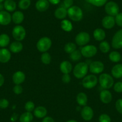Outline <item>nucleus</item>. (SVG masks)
I'll list each match as a JSON object with an SVG mask.
<instances>
[{"mask_svg":"<svg viewBox=\"0 0 122 122\" xmlns=\"http://www.w3.org/2000/svg\"><path fill=\"white\" fill-rule=\"evenodd\" d=\"M25 16L23 13L20 11H16L13 13L11 16L12 21L15 24L19 25L24 20Z\"/></svg>","mask_w":122,"mask_h":122,"instance_id":"4be33fe9","label":"nucleus"},{"mask_svg":"<svg viewBox=\"0 0 122 122\" xmlns=\"http://www.w3.org/2000/svg\"></svg>","mask_w":122,"mask_h":122,"instance_id":"6e6d98bb","label":"nucleus"},{"mask_svg":"<svg viewBox=\"0 0 122 122\" xmlns=\"http://www.w3.org/2000/svg\"><path fill=\"white\" fill-rule=\"evenodd\" d=\"M42 122H55V120L52 117H49V116H46L45 117L43 118Z\"/></svg>","mask_w":122,"mask_h":122,"instance_id":"de8ad7c7","label":"nucleus"},{"mask_svg":"<svg viewBox=\"0 0 122 122\" xmlns=\"http://www.w3.org/2000/svg\"><path fill=\"white\" fill-rule=\"evenodd\" d=\"M94 112L93 109L89 106H84L81 110V116L83 120L85 121L91 120L93 117Z\"/></svg>","mask_w":122,"mask_h":122,"instance_id":"f8f14e48","label":"nucleus"},{"mask_svg":"<svg viewBox=\"0 0 122 122\" xmlns=\"http://www.w3.org/2000/svg\"><path fill=\"white\" fill-rule=\"evenodd\" d=\"M11 16L7 11H0V25H8L11 23Z\"/></svg>","mask_w":122,"mask_h":122,"instance_id":"4468645a","label":"nucleus"},{"mask_svg":"<svg viewBox=\"0 0 122 122\" xmlns=\"http://www.w3.org/2000/svg\"><path fill=\"white\" fill-rule=\"evenodd\" d=\"M114 90L117 93L122 92V81H118L115 83L114 85Z\"/></svg>","mask_w":122,"mask_h":122,"instance_id":"37998d69","label":"nucleus"},{"mask_svg":"<svg viewBox=\"0 0 122 122\" xmlns=\"http://www.w3.org/2000/svg\"><path fill=\"white\" fill-rule=\"evenodd\" d=\"M76 100L80 106H86L87 103L88 98L86 94L83 92H80L78 93L76 97Z\"/></svg>","mask_w":122,"mask_h":122,"instance_id":"bb28decb","label":"nucleus"},{"mask_svg":"<svg viewBox=\"0 0 122 122\" xmlns=\"http://www.w3.org/2000/svg\"><path fill=\"white\" fill-rule=\"evenodd\" d=\"M89 71V65L86 62L78 63L73 69V74L75 77L78 79L83 78Z\"/></svg>","mask_w":122,"mask_h":122,"instance_id":"f257e3e1","label":"nucleus"},{"mask_svg":"<svg viewBox=\"0 0 122 122\" xmlns=\"http://www.w3.org/2000/svg\"><path fill=\"white\" fill-rule=\"evenodd\" d=\"M90 35L86 32H80L76 36L75 41L77 45L80 46H84L90 41Z\"/></svg>","mask_w":122,"mask_h":122,"instance_id":"1a4fd4ad","label":"nucleus"},{"mask_svg":"<svg viewBox=\"0 0 122 122\" xmlns=\"http://www.w3.org/2000/svg\"><path fill=\"white\" fill-rule=\"evenodd\" d=\"M89 70L92 73L98 74L103 72L104 70V65L101 61H93L89 65Z\"/></svg>","mask_w":122,"mask_h":122,"instance_id":"9d476101","label":"nucleus"},{"mask_svg":"<svg viewBox=\"0 0 122 122\" xmlns=\"http://www.w3.org/2000/svg\"><path fill=\"white\" fill-rule=\"evenodd\" d=\"M52 45L51 39L47 37L41 38L37 43V49L41 53L47 52Z\"/></svg>","mask_w":122,"mask_h":122,"instance_id":"20e7f679","label":"nucleus"},{"mask_svg":"<svg viewBox=\"0 0 122 122\" xmlns=\"http://www.w3.org/2000/svg\"><path fill=\"white\" fill-rule=\"evenodd\" d=\"M4 77L1 74H0V87H1L4 84Z\"/></svg>","mask_w":122,"mask_h":122,"instance_id":"8fccbe9b","label":"nucleus"},{"mask_svg":"<svg viewBox=\"0 0 122 122\" xmlns=\"http://www.w3.org/2000/svg\"><path fill=\"white\" fill-rule=\"evenodd\" d=\"M99 84L104 89H109L114 85V79L112 76L107 73H103L99 76L98 79Z\"/></svg>","mask_w":122,"mask_h":122,"instance_id":"7ed1b4c3","label":"nucleus"},{"mask_svg":"<svg viewBox=\"0 0 122 122\" xmlns=\"http://www.w3.org/2000/svg\"><path fill=\"white\" fill-rule=\"evenodd\" d=\"M25 109L28 112H32L35 109V104L32 101H28L25 103Z\"/></svg>","mask_w":122,"mask_h":122,"instance_id":"4c0bfd02","label":"nucleus"},{"mask_svg":"<svg viewBox=\"0 0 122 122\" xmlns=\"http://www.w3.org/2000/svg\"><path fill=\"white\" fill-rule=\"evenodd\" d=\"M47 110L44 107L38 106L35 108L34 110V114L37 118H43L47 116Z\"/></svg>","mask_w":122,"mask_h":122,"instance_id":"412c9836","label":"nucleus"},{"mask_svg":"<svg viewBox=\"0 0 122 122\" xmlns=\"http://www.w3.org/2000/svg\"><path fill=\"white\" fill-rule=\"evenodd\" d=\"M119 6L114 1H109L105 5V11L108 16H116L119 13Z\"/></svg>","mask_w":122,"mask_h":122,"instance_id":"0eeeda50","label":"nucleus"},{"mask_svg":"<svg viewBox=\"0 0 122 122\" xmlns=\"http://www.w3.org/2000/svg\"><path fill=\"white\" fill-rule=\"evenodd\" d=\"M30 4H31L30 0H19L18 6L21 10H25L30 7Z\"/></svg>","mask_w":122,"mask_h":122,"instance_id":"c9c22d12","label":"nucleus"},{"mask_svg":"<svg viewBox=\"0 0 122 122\" xmlns=\"http://www.w3.org/2000/svg\"><path fill=\"white\" fill-rule=\"evenodd\" d=\"M100 51L103 53H107L110 50V45L107 41H102L99 45Z\"/></svg>","mask_w":122,"mask_h":122,"instance_id":"2f4dec72","label":"nucleus"},{"mask_svg":"<svg viewBox=\"0 0 122 122\" xmlns=\"http://www.w3.org/2000/svg\"><path fill=\"white\" fill-rule=\"evenodd\" d=\"M23 46L20 41H15L10 45V50L13 53H18L23 50Z\"/></svg>","mask_w":122,"mask_h":122,"instance_id":"b1692460","label":"nucleus"},{"mask_svg":"<svg viewBox=\"0 0 122 122\" xmlns=\"http://www.w3.org/2000/svg\"><path fill=\"white\" fill-rule=\"evenodd\" d=\"M61 28L66 32H71L73 29L72 23L67 19H64L62 20L61 23Z\"/></svg>","mask_w":122,"mask_h":122,"instance_id":"cd10ccee","label":"nucleus"},{"mask_svg":"<svg viewBox=\"0 0 122 122\" xmlns=\"http://www.w3.org/2000/svg\"><path fill=\"white\" fill-rule=\"evenodd\" d=\"M51 57L50 54L47 52H44L41 56V61L42 63L46 65H48L51 62Z\"/></svg>","mask_w":122,"mask_h":122,"instance_id":"e433bc0d","label":"nucleus"},{"mask_svg":"<svg viewBox=\"0 0 122 122\" xmlns=\"http://www.w3.org/2000/svg\"><path fill=\"white\" fill-rule=\"evenodd\" d=\"M68 16L71 20L74 22H79L83 19V12L80 7L72 5L67 10Z\"/></svg>","mask_w":122,"mask_h":122,"instance_id":"f03ea898","label":"nucleus"},{"mask_svg":"<svg viewBox=\"0 0 122 122\" xmlns=\"http://www.w3.org/2000/svg\"><path fill=\"white\" fill-rule=\"evenodd\" d=\"M99 98H100L102 102L107 104L111 102L112 99V96L109 90H108L107 89H104L101 92Z\"/></svg>","mask_w":122,"mask_h":122,"instance_id":"2eb2a0df","label":"nucleus"},{"mask_svg":"<svg viewBox=\"0 0 122 122\" xmlns=\"http://www.w3.org/2000/svg\"><path fill=\"white\" fill-rule=\"evenodd\" d=\"M26 35V30L24 27L17 25L12 30V36L16 41H21L25 39Z\"/></svg>","mask_w":122,"mask_h":122,"instance_id":"423d86ee","label":"nucleus"},{"mask_svg":"<svg viewBox=\"0 0 122 122\" xmlns=\"http://www.w3.org/2000/svg\"><path fill=\"white\" fill-rule=\"evenodd\" d=\"M11 53L8 49L2 48L0 49V62L7 63L11 59Z\"/></svg>","mask_w":122,"mask_h":122,"instance_id":"f3484780","label":"nucleus"},{"mask_svg":"<svg viewBox=\"0 0 122 122\" xmlns=\"http://www.w3.org/2000/svg\"><path fill=\"white\" fill-rule=\"evenodd\" d=\"M116 108L119 113L122 114V99H118L116 101Z\"/></svg>","mask_w":122,"mask_h":122,"instance_id":"a18cd8bd","label":"nucleus"},{"mask_svg":"<svg viewBox=\"0 0 122 122\" xmlns=\"http://www.w3.org/2000/svg\"><path fill=\"white\" fill-rule=\"evenodd\" d=\"M9 102L7 99L5 98L0 99V108L5 109L9 107Z\"/></svg>","mask_w":122,"mask_h":122,"instance_id":"c03bdc74","label":"nucleus"},{"mask_svg":"<svg viewBox=\"0 0 122 122\" xmlns=\"http://www.w3.org/2000/svg\"><path fill=\"white\" fill-rule=\"evenodd\" d=\"M98 52V49L94 45H86L81 50L82 56L84 57H92L94 56Z\"/></svg>","mask_w":122,"mask_h":122,"instance_id":"6e6552de","label":"nucleus"},{"mask_svg":"<svg viewBox=\"0 0 122 122\" xmlns=\"http://www.w3.org/2000/svg\"><path fill=\"white\" fill-rule=\"evenodd\" d=\"M81 51H80L79 50H77L76 49L75 51H74L73 52L71 53L70 54V58L72 60L73 62H78L81 58Z\"/></svg>","mask_w":122,"mask_h":122,"instance_id":"72a5a7b5","label":"nucleus"},{"mask_svg":"<svg viewBox=\"0 0 122 122\" xmlns=\"http://www.w3.org/2000/svg\"><path fill=\"white\" fill-rule=\"evenodd\" d=\"M4 9L7 11L8 12H13L16 9V2L14 0H5L4 3Z\"/></svg>","mask_w":122,"mask_h":122,"instance_id":"a878e982","label":"nucleus"},{"mask_svg":"<svg viewBox=\"0 0 122 122\" xmlns=\"http://www.w3.org/2000/svg\"><path fill=\"white\" fill-rule=\"evenodd\" d=\"M23 87L20 84H16L13 88V91L16 95H20L23 92Z\"/></svg>","mask_w":122,"mask_h":122,"instance_id":"ea45409f","label":"nucleus"},{"mask_svg":"<svg viewBox=\"0 0 122 122\" xmlns=\"http://www.w3.org/2000/svg\"><path fill=\"white\" fill-rule=\"evenodd\" d=\"M26 76L24 72L21 71H17L13 74L12 80L15 84H21L25 80Z\"/></svg>","mask_w":122,"mask_h":122,"instance_id":"dca6fc26","label":"nucleus"},{"mask_svg":"<svg viewBox=\"0 0 122 122\" xmlns=\"http://www.w3.org/2000/svg\"><path fill=\"white\" fill-rule=\"evenodd\" d=\"M98 79L94 74H89L86 76L82 80V85L85 89H92L97 86Z\"/></svg>","mask_w":122,"mask_h":122,"instance_id":"39448f33","label":"nucleus"},{"mask_svg":"<svg viewBox=\"0 0 122 122\" xmlns=\"http://www.w3.org/2000/svg\"><path fill=\"white\" fill-rule=\"evenodd\" d=\"M62 80L64 83H68L71 81V77L69 74H64L62 77Z\"/></svg>","mask_w":122,"mask_h":122,"instance_id":"49530a36","label":"nucleus"},{"mask_svg":"<svg viewBox=\"0 0 122 122\" xmlns=\"http://www.w3.org/2000/svg\"><path fill=\"white\" fill-rule=\"evenodd\" d=\"M111 46L115 49L122 48V29L118 30L114 35L111 41Z\"/></svg>","mask_w":122,"mask_h":122,"instance_id":"9b49d317","label":"nucleus"},{"mask_svg":"<svg viewBox=\"0 0 122 122\" xmlns=\"http://www.w3.org/2000/svg\"><path fill=\"white\" fill-rule=\"evenodd\" d=\"M76 49H77V46H76V44L72 42H69V43H66L64 46V51L66 53L68 54H71V53L75 51Z\"/></svg>","mask_w":122,"mask_h":122,"instance_id":"473e14b6","label":"nucleus"},{"mask_svg":"<svg viewBox=\"0 0 122 122\" xmlns=\"http://www.w3.org/2000/svg\"><path fill=\"white\" fill-rule=\"evenodd\" d=\"M93 37L95 39L98 41H104L106 37V34H105V30L102 28H97L95 29L93 31Z\"/></svg>","mask_w":122,"mask_h":122,"instance_id":"5701e85b","label":"nucleus"},{"mask_svg":"<svg viewBox=\"0 0 122 122\" xmlns=\"http://www.w3.org/2000/svg\"><path fill=\"white\" fill-rule=\"evenodd\" d=\"M33 118L34 116L31 112L26 111L20 116L19 121L20 122H32Z\"/></svg>","mask_w":122,"mask_h":122,"instance_id":"c85d7f7f","label":"nucleus"},{"mask_svg":"<svg viewBox=\"0 0 122 122\" xmlns=\"http://www.w3.org/2000/svg\"><path fill=\"white\" fill-rule=\"evenodd\" d=\"M87 3L95 7H102L105 5L107 3V0H86Z\"/></svg>","mask_w":122,"mask_h":122,"instance_id":"f704fd0d","label":"nucleus"},{"mask_svg":"<svg viewBox=\"0 0 122 122\" xmlns=\"http://www.w3.org/2000/svg\"><path fill=\"white\" fill-rule=\"evenodd\" d=\"M115 22L118 26L122 27V13H119L115 16Z\"/></svg>","mask_w":122,"mask_h":122,"instance_id":"79ce46f5","label":"nucleus"},{"mask_svg":"<svg viewBox=\"0 0 122 122\" xmlns=\"http://www.w3.org/2000/svg\"><path fill=\"white\" fill-rule=\"evenodd\" d=\"M50 3L48 0H38L36 3V8L38 11L44 12L48 10Z\"/></svg>","mask_w":122,"mask_h":122,"instance_id":"a211bd4d","label":"nucleus"},{"mask_svg":"<svg viewBox=\"0 0 122 122\" xmlns=\"http://www.w3.org/2000/svg\"><path fill=\"white\" fill-rule=\"evenodd\" d=\"M54 15H55V17L57 18V19H65V18L68 15L67 9L62 6L60 7H58L57 9L55 10V13H54Z\"/></svg>","mask_w":122,"mask_h":122,"instance_id":"aec40b11","label":"nucleus"},{"mask_svg":"<svg viewBox=\"0 0 122 122\" xmlns=\"http://www.w3.org/2000/svg\"><path fill=\"white\" fill-rule=\"evenodd\" d=\"M116 24L115 17L111 16H107L102 20V25L104 28L107 29H112Z\"/></svg>","mask_w":122,"mask_h":122,"instance_id":"ddd939ff","label":"nucleus"},{"mask_svg":"<svg viewBox=\"0 0 122 122\" xmlns=\"http://www.w3.org/2000/svg\"><path fill=\"white\" fill-rule=\"evenodd\" d=\"M10 39L9 36L6 34L0 35V47L5 48L9 44Z\"/></svg>","mask_w":122,"mask_h":122,"instance_id":"c756f323","label":"nucleus"},{"mask_svg":"<svg viewBox=\"0 0 122 122\" xmlns=\"http://www.w3.org/2000/svg\"><path fill=\"white\" fill-rule=\"evenodd\" d=\"M17 117H18V116H17V114L16 113H14L13 114L12 117H11V120L12 122H15V121L17 120Z\"/></svg>","mask_w":122,"mask_h":122,"instance_id":"3c124183","label":"nucleus"},{"mask_svg":"<svg viewBox=\"0 0 122 122\" xmlns=\"http://www.w3.org/2000/svg\"><path fill=\"white\" fill-rule=\"evenodd\" d=\"M5 1V0H0V4L3 3V1Z\"/></svg>","mask_w":122,"mask_h":122,"instance_id":"5fc2aeb1","label":"nucleus"},{"mask_svg":"<svg viewBox=\"0 0 122 122\" xmlns=\"http://www.w3.org/2000/svg\"><path fill=\"white\" fill-rule=\"evenodd\" d=\"M49 3L53 4V5H57V4H59L61 2V0H48Z\"/></svg>","mask_w":122,"mask_h":122,"instance_id":"09e8293b","label":"nucleus"},{"mask_svg":"<svg viewBox=\"0 0 122 122\" xmlns=\"http://www.w3.org/2000/svg\"><path fill=\"white\" fill-rule=\"evenodd\" d=\"M78 122L77 121L75 120H70L67 121V122Z\"/></svg>","mask_w":122,"mask_h":122,"instance_id":"864d4df0","label":"nucleus"},{"mask_svg":"<svg viewBox=\"0 0 122 122\" xmlns=\"http://www.w3.org/2000/svg\"><path fill=\"white\" fill-rule=\"evenodd\" d=\"M111 74L116 78H120L122 77V64H118L112 67L111 70Z\"/></svg>","mask_w":122,"mask_h":122,"instance_id":"393cba45","label":"nucleus"},{"mask_svg":"<svg viewBox=\"0 0 122 122\" xmlns=\"http://www.w3.org/2000/svg\"><path fill=\"white\" fill-rule=\"evenodd\" d=\"M74 4V0H64L62 7L65 8L68 10L69 8L72 7Z\"/></svg>","mask_w":122,"mask_h":122,"instance_id":"a19ab883","label":"nucleus"},{"mask_svg":"<svg viewBox=\"0 0 122 122\" xmlns=\"http://www.w3.org/2000/svg\"><path fill=\"white\" fill-rule=\"evenodd\" d=\"M109 59L112 62H118L121 60V55L117 51H111L109 54Z\"/></svg>","mask_w":122,"mask_h":122,"instance_id":"7c9ffc66","label":"nucleus"},{"mask_svg":"<svg viewBox=\"0 0 122 122\" xmlns=\"http://www.w3.org/2000/svg\"><path fill=\"white\" fill-rule=\"evenodd\" d=\"M99 122H111V118L107 114H102L99 117Z\"/></svg>","mask_w":122,"mask_h":122,"instance_id":"58836bf2","label":"nucleus"},{"mask_svg":"<svg viewBox=\"0 0 122 122\" xmlns=\"http://www.w3.org/2000/svg\"><path fill=\"white\" fill-rule=\"evenodd\" d=\"M60 70L63 74H70L72 70V64L70 62L67 61H64L60 64Z\"/></svg>","mask_w":122,"mask_h":122,"instance_id":"6ab92c4d","label":"nucleus"},{"mask_svg":"<svg viewBox=\"0 0 122 122\" xmlns=\"http://www.w3.org/2000/svg\"><path fill=\"white\" fill-rule=\"evenodd\" d=\"M4 4H2V3L0 4V11H3V9H4Z\"/></svg>","mask_w":122,"mask_h":122,"instance_id":"603ef678","label":"nucleus"}]
</instances>
